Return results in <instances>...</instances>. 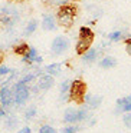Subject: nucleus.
Segmentation results:
<instances>
[{"mask_svg": "<svg viewBox=\"0 0 131 133\" xmlns=\"http://www.w3.org/2000/svg\"><path fill=\"white\" fill-rule=\"evenodd\" d=\"M0 87H2V79H0Z\"/></svg>", "mask_w": 131, "mask_h": 133, "instance_id": "f704fd0d", "label": "nucleus"}, {"mask_svg": "<svg viewBox=\"0 0 131 133\" xmlns=\"http://www.w3.org/2000/svg\"><path fill=\"white\" fill-rule=\"evenodd\" d=\"M16 123H18V119L16 117H9L7 119V127H9V129H12Z\"/></svg>", "mask_w": 131, "mask_h": 133, "instance_id": "cd10ccee", "label": "nucleus"}, {"mask_svg": "<svg viewBox=\"0 0 131 133\" xmlns=\"http://www.w3.org/2000/svg\"><path fill=\"white\" fill-rule=\"evenodd\" d=\"M101 100H102L101 96H91V95H85V96H84V102L91 107V109H95V107H98L99 103H101Z\"/></svg>", "mask_w": 131, "mask_h": 133, "instance_id": "4468645a", "label": "nucleus"}, {"mask_svg": "<svg viewBox=\"0 0 131 133\" xmlns=\"http://www.w3.org/2000/svg\"><path fill=\"white\" fill-rule=\"evenodd\" d=\"M46 6H50V7H61L64 6V4H69L71 2H73V0H43Z\"/></svg>", "mask_w": 131, "mask_h": 133, "instance_id": "6ab92c4d", "label": "nucleus"}, {"mask_svg": "<svg viewBox=\"0 0 131 133\" xmlns=\"http://www.w3.org/2000/svg\"><path fill=\"white\" fill-rule=\"evenodd\" d=\"M125 49H127V53L131 56V37L125 39Z\"/></svg>", "mask_w": 131, "mask_h": 133, "instance_id": "c85d7f7f", "label": "nucleus"}, {"mask_svg": "<svg viewBox=\"0 0 131 133\" xmlns=\"http://www.w3.org/2000/svg\"><path fill=\"white\" fill-rule=\"evenodd\" d=\"M117 112H131V96L122 97L117 102Z\"/></svg>", "mask_w": 131, "mask_h": 133, "instance_id": "9b49d317", "label": "nucleus"}, {"mask_svg": "<svg viewBox=\"0 0 131 133\" xmlns=\"http://www.w3.org/2000/svg\"><path fill=\"white\" fill-rule=\"evenodd\" d=\"M64 122L68 124H73L78 122V110L73 109V107H69V109L65 110L64 113Z\"/></svg>", "mask_w": 131, "mask_h": 133, "instance_id": "1a4fd4ad", "label": "nucleus"}, {"mask_svg": "<svg viewBox=\"0 0 131 133\" xmlns=\"http://www.w3.org/2000/svg\"><path fill=\"white\" fill-rule=\"evenodd\" d=\"M96 57H98V50L94 49V47H89L82 55V62H85V63H94L96 60Z\"/></svg>", "mask_w": 131, "mask_h": 133, "instance_id": "f8f14e48", "label": "nucleus"}, {"mask_svg": "<svg viewBox=\"0 0 131 133\" xmlns=\"http://www.w3.org/2000/svg\"><path fill=\"white\" fill-rule=\"evenodd\" d=\"M38 75H39L38 72H29V73H26V75H25V76H23V77H22L19 82H22L23 84H27V86H29L30 83H33V82L36 80Z\"/></svg>", "mask_w": 131, "mask_h": 133, "instance_id": "a211bd4d", "label": "nucleus"}, {"mask_svg": "<svg viewBox=\"0 0 131 133\" xmlns=\"http://www.w3.org/2000/svg\"><path fill=\"white\" fill-rule=\"evenodd\" d=\"M6 117V110L3 109V107H0V119Z\"/></svg>", "mask_w": 131, "mask_h": 133, "instance_id": "473e14b6", "label": "nucleus"}, {"mask_svg": "<svg viewBox=\"0 0 131 133\" xmlns=\"http://www.w3.org/2000/svg\"><path fill=\"white\" fill-rule=\"evenodd\" d=\"M87 95V84L82 80H73L71 82L69 87V97L75 102H84V96Z\"/></svg>", "mask_w": 131, "mask_h": 133, "instance_id": "7ed1b4c3", "label": "nucleus"}, {"mask_svg": "<svg viewBox=\"0 0 131 133\" xmlns=\"http://www.w3.org/2000/svg\"><path fill=\"white\" fill-rule=\"evenodd\" d=\"M61 72H62V64L61 63H50V64H48L43 70V73L50 75V76H53V77L61 75Z\"/></svg>", "mask_w": 131, "mask_h": 133, "instance_id": "ddd939ff", "label": "nucleus"}, {"mask_svg": "<svg viewBox=\"0 0 131 133\" xmlns=\"http://www.w3.org/2000/svg\"><path fill=\"white\" fill-rule=\"evenodd\" d=\"M115 64H117V59L112 57V56H105L99 62V67H102V69H112Z\"/></svg>", "mask_w": 131, "mask_h": 133, "instance_id": "2eb2a0df", "label": "nucleus"}, {"mask_svg": "<svg viewBox=\"0 0 131 133\" xmlns=\"http://www.w3.org/2000/svg\"><path fill=\"white\" fill-rule=\"evenodd\" d=\"M124 123L127 124L128 127H131V113H128V115L124 116Z\"/></svg>", "mask_w": 131, "mask_h": 133, "instance_id": "c756f323", "label": "nucleus"}, {"mask_svg": "<svg viewBox=\"0 0 131 133\" xmlns=\"http://www.w3.org/2000/svg\"><path fill=\"white\" fill-rule=\"evenodd\" d=\"M58 23H56V17L55 15H50V13H45L43 17H42V27L46 32H53L56 29Z\"/></svg>", "mask_w": 131, "mask_h": 133, "instance_id": "0eeeda50", "label": "nucleus"}, {"mask_svg": "<svg viewBox=\"0 0 131 133\" xmlns=\"http://www.w3.org/2000/svg\"><path fill=\"white\" fill-rule=\"evenodd\" d=\"M12 73V69H10L9 66H6V64H0V77L2 76H7Z\"/></svg>", "mask_w": 131, "mask_h": 133, "instance_id": "a878e982", "label": "nucleus"}, {"mask_svg": "<svg viewBox=\"0 0 131 133\" xmlns=\"http://www.w3.org/2000/svg\"><path fill=\"white\" fill-rule=\"evenodd\" d=\"M69 46H71V42L68 37H65V36H56L52 40V43H50V52L56 56H61L69 49Z\"/></svg>", "mask_w": 131, "mask_h": 133, "instance_id": "20e7f679", "label": "nucleus"}, {"mask_svg": "<svg viewBox=\"0 0 131 133\" xmlns=\"http://www.w3.org/2000/svg\"><path fill=\"white\" fill-rule=\"evenodd\" d=\"M39 133H58V132H56V129L52 127L50 124H43V126H41V129H39Z\"/></svg>", "mask_w": 131, "mask_h": 133, "instance_id": "b1692460", "label": "nucleus"}, {"mask_svg": "<svg viewBox=\"0 0 131 133\" xmlns=\"http://www.w3.org/2000/svg\"><path fill=\"white\" fill-rule=\"evenodd\" d=\"M35 116H36V107L35 106L27 107L26 112H25V119H26V120H32Z\"/></svg>", "mask_w": 131, "mask_h": 133, "instance_id": "412c9836", "label": "nucleus"}, {"mask_svg": "<svg viewBox=\"0 0 131 133\" xmlns=\"http://www.w3.org/2000/svg\"><path fill=\"white\" fill-rule=\"evenodd\" d=\"M27 49H29V44L27 43H20V44H18V46H15V53L16 55H19V56H23L25 53L27 52Z\"/></svg>", "mask_w": 131, "mask_h": 133, "instance_id": "aec40b11", "label": "nucleus"}, {"mask_svg": "<svg viewBox=\"0 0 131 133\" xmlns=\"http://www.w3.org/2000/svg\"><path fill=\"white\" fill-rule=\"evenodd\" d=\"M79 37L81 39H88V40H94V32L91 30V27L82 26L79 29Z\"/></svg>", "mask_w": 131, "mask_h": 133, "instance_id": "f3484780", "label": "nucleus"}, {"mask_svg": "<svg viewBox=\"0 0 131 133\" xmlns=\"http://www.w3.org/2000/svg\"><path fill=\"white\" fill-rule=\"evenodd\" d=\"M18 133H30V127H29V126H25L23 129H22V130H19Z\"/></svg>", "mask_w": 131, "mask_h": 133, "instance_id": "2f4dec72", "label": "nucleus"}, {"mask_svg": "<svg viewBox=\"0 0 131 133\" xmlns=\"http://www.w3.org/2000/svg\"><path fill=\"white\" fill-rule=\"evenodd\" d=\"M79 130L78 126H75V124H69V126H65L64 129L61 130V133H76Z\"/></svg>", "mask_w": 131, "mask_h": 133, "instance_id": "393cba45", "label": "nucleus"}, {"mask_svg": "<svg viewBox=\"0 0 131 133\" xmlns=\"http://www.w3.org/2000/svg\"><path fill=\"white\" fill-rule=\"evenodd\" d=\"M88 117V110L87 109H79L78 110V122H82Z\"/></svg>", "mask_w": 131, "mask_h": 133, "instance_id": "bb28decb", "label": "nucleus"}, {"mask_svg": "<svg viewBox=\"0 0 131 133\" xmlns=\"http://www.w3.org/2000/svg\"><path fill=\"white\" fill-rule=\"evenodd\" d=\"M55 84V77L50 75H46V73H43V75L39 76L38 82H36V89L38 90H49L50 87Z\"/></svg>", "mask_w": 131, "mask_h": 133, "instance_id": "423d86ee", "label": "nucleus"}, {"mask_svg": "<svg viewBox=\"0 0 131 133\" xmlns=\"http://www.w3.org/2000/svg\"><path fill=\"white\" fill-rule=\"evenodd\" d=\"M38 26H39V22L38 20H30V22H27V24H26V27H25V35L26 36H30V35H33V33L38 30Z\"/></svg>", "mask_w": 131, "mask_h": 133, "instance_id": "dca6fc26", "label": "nucleus"}, {"mask_svg": "<svg viewBox=\"0 0 131 133\" xmlns=\"http://www.w3.org/2000/svg\"><path fill=\"white\" fill-rule=\"evenodd\" d=\"M76 12H78L76 6H73V4H71V3L58 7V12H56V16H55L56 23H58L59 26L65 27V29H69L73 24V19H75V16H76Z\"/></svg>", "mask_w": 131, "mask_h": 133, "instance_id": "f257e3e1", "label": "nucleus"}, {"mask_svg": "<svg viewBox=\"0 0 131 133\" xmlns=\"http://www.w3.org/2000/svg\"><path fill=\"white\" fill-rule=\"evenodd\" d=\"M13 106V95L10 86H2L0 87V107L4 110Z\"/></svg>", "mask_w": 131, "mask_h": 133, "instance_id": "39448f33", "label": "nucleus"}, {"mask_svg": "<svg viewBox=\"0 0 131 133\" xmlns=\"http://www.w3.org/2000/svg\"><path fill=\"white\" fill-rule=\"evenodd\" d=\"M2 57H3V56H2V53H0V63H2Z\"/></svg>", "mask_w": 131, "mask_h": 133, "instance_id": "72a5a7b5", "label": "nucleus"}, {"mask_svg": "<svg viewBox=\"0 0 131 133\" xmlns=\"http://www.w3.org/2000/svg\"><path fill=\"white\" fill-rule=\"evenodd\" d=\"M108 39H110L111 42H119L122 39V33L119 32V30H117V32H112L108 35Z\"/></svg>", "mask_w": 131, "mask_h": 133, "instance_id": "5701e85b", "label": "nucleus"}, {"mask_svg": "<svg viewBox=\"0 0 131 133\" xmlns=\"http://www.w3.org/2000/svg\"><path fill=\"white\" fill-rule=\"evenodd\" d=\"M69 87H71V82L69 80H64L61 83V96H65L69 93Z\"/></svg>", "mask_w": 131, "mask_h": 133, "instance_id": "4be33fe9", "label": "nucleus"}, {"mask_svg": "<svg viewBox=\"0 0 131 133\" xmlns=\"http://www.w3.org/2000/svg\"><path fill=\"white\" fill-rule=\"evenodd\" d=\"M12 95H13V104L23 106L30 97V87L18 80L12 86Z\"/></svg>", "mask_w": 131, "mask_h": 133, "instance_id": "f03ea898", "label": "nucleus"}, {"mask_svg": "<svg viewBox=\"0 0 131 133\" xmlns=\"http://www.w3.org/2000/svg\"><path fill=\"white\" fill-rule=\"evenodd\" d=\"M42 62H43V57H42L41 55H38V56H36V59H35V63L36 64H41Z\"/></svg>", "mask_w": 131, "mask_h": 133, "instance_id": "7c9ffc66", "label": "nucleus"}, {"mask_svg": "<svg viewBox=\"0 0 131 133\" xmlns=\"http://www.w3.org/2000/svg\"><path fill=\"white\" fill-rule=\"evenodd\" d=\"M91 44H92V40H88V39H81V37H79V40L76 42V46H75L76 53L82 56L91 47Z\"/></svg>", "mask_w": 131, "mask_h": 133, "instance_id": "9d476101", "label": "nucleus"}, {"mask_svg": "<svg viewBox=\"0 0 131 133\" xmlns=\"http://www.w3.org/2000/svg\"><path fill=\"white\" fill-rule=\"evenodd\" d=\"M36 56H38V50H36V47L33 46H29V49H27V52L25 53L23 56H22V60H23V63H26L27 66H32L33 63H35V59Z\"/></svg>", "mask_w": 131, "mask_h": 133, "instance_id": "6e6552de", "label": "nucleus"}]
</instances>
